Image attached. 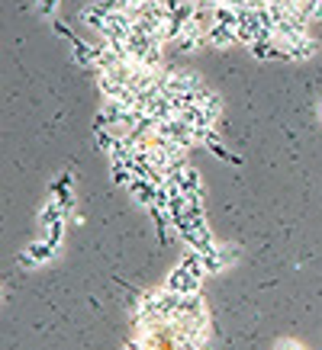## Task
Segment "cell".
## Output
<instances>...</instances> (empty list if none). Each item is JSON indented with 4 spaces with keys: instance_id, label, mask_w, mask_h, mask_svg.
<instances>
[{
    "instance_id": "cell-1",
    "label": "cell",
    "mask_w": 322,
    "mask_h": 350,
    "mask_svg": "<svg viewBox=\"0 0 322 350\" xmlns=\"http://www.w3.org/2000/svg\"><path fill=\"white\" fill-rule=\"evenodd\" d=\"M52 254H55V247L42 238V241L29 244V247L23 251V254H20V264L23 267H42V264H49V260H52Z\"/></svg>"
},
{
    "instance_id": "cell-2",
    "label": "cell",
    "mask_w": 322,
    "mask_h": 350,
    "mask_svg": "<svg viewBox=\"0 0 322 350\" xmlns=\"http://www.w3.org/2000/svg\"><path fill=\"white\" fill-rule=\"evenodd\" d=\"M58 3H62V0H36V13H39V16H52V13L58 10Z\"/></svg>"
}]
</instances>
